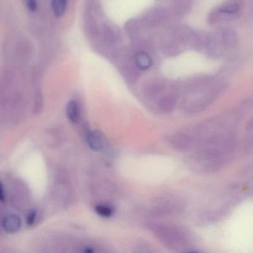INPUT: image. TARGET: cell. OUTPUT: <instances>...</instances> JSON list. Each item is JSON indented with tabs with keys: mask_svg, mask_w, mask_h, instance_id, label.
<instances>
[{
	"mask_svg": "<svg viewBox=\"0 0 253 253\" xmlns=\"http://www.w3.org/2000/svg\"><path fill=\"white\" fill-rule=\"evenodd\" d=\"M96 212L104 218H110L114 213V210L111 206L103 204L98 205L96 207Z\"/></svg>",
	"mask_w": 253,
	"mask_h": 253,
	"instance_id": "8992f818",
	"label": "cell"
},
{
	"mask_svg": "<svg viewBox=\"0 0 253 253\" xmlns=\"http://www.w3.org/2000/svg\"><path fill=\"white\" fill-rule=\"evenodd\" d=\"M68 0H52L51 6L53 14L57 17H60L66 10Z\"/></svg>",
	"mask_w": 253,
	"mask_h": 253,
	"instance_id": "5b68a950",
	"label": "cell"
},
{
	"mask_svg": "<svg viewBox=\"0 0 253 253\" xmlns=\"http://www.w3.org/2000/svg\"><path fill=\"white\" fill-rule=\"evenodd\" d=\"M37 212L36 211H32L28 214L26 218V223L28 226H32L35 223L36 219H37Z\"/></svg>",
	"mask_w": 253,
	"mask_h": 253,
	"instance_id": "ba28073f",
	"label": "cell"
},
{
	"mask_svg": "<svg viewBox=\"0 0 253 253\" xmlns=\"http://www.w3.org/2000/svg\"><path fill=\"white\" fill-rule=\"evenodd\" d=\"M66 114L70 121L77 123L80 118V108L78 102L75 101H70L66 108Z\"/></svg>",
	"mask_w": 253,
	"mask_h": 253,
	"instance_id": "3957f363",
	"label": "cell"
},
{
	"mask_svg": "<svg viewBox=\"0 0 253 253\" xmlns=\"http://www.w3.org/2000/svg\"><path fill=\"white\" fill-rule=\"evenodd\" d=\"M135 62L137 66L141 70H147L151 65V59L147 53L140 52L136 55Z\"/></svg>",
	"mask_w": 253,
	"mask_h": 253,
	"instance_id": "277c9868",
	"label": "cell"
},
{
	"mask_svg": "<svg viewBox=\"0 0 253 253\" xmlns=\"http://www.w3.org/2000/svg\"><path fill=\"white\" fill-rule=\"evenodd\" d=\"M4 190H3L2 184L0 182V202H4Z\"/></svg>",
	"mask_w": 253,
	"mask_h": 253,
	"instance_id": "30bf717a",
	"label": "cell"
},
{
	"mask_svg": "<svg viewBox=\"0 0 253 253\" xmlns=\"http://www.w3.org/2000/svg\"><path fill=\"white\" fill-rule=\"evenodd\" d=\"M239 5L236 4H229V5L224 6L221 8V11L226 13H234L239 10Z\"/></svg>",
	"mask_w": 253,
	"mask_h": 253,
	"instance_id": "52a82bcc",
	"label": "cell"
},
{
	"mask_svg": "<svg viewBox=\"0 0 253 253\" xmlns=\"http://www.w3.org/2000/svg\"><path fill=\"white\" fill-rule=\"evenodd\" d=\"M3 229L8 233L19 231L21 227L20 218L15 215H10L4 218L2 222Z\"/></svg>",
	"mask_w": 253,
	"mask_h": 253,
	"instance_id": "7a4b0ae2",
	"label": "cell"
},
{
	"mask_svg": "<svg viewBox=\"0 0 253 253\" xmlns=\"http://www.w3.org/2000/svg\"><path fill=\"white\" fill-rule=\"evenodd\" d=\"M87 142L89 147L96 152L101 151L105 145L103 136L98 131H93L87 134Z\"/></svg>",
	"mask_w": 253,
	"mask_h": 253,
	"instance_id": "6da1fadb",
	"label": "cell"
},
{
	"mask_svg": "<svg viewBox=\"0 0 253 253\" xmlns=\"http://www.w3.org/2000/svg\"><path fill=\"white\" fill-rule=\"evenodd\" d=\"M25 4L31 11L34 12L37 10V0H25Z\"/></svg>",
	"mask_w": 253,
	"mask_h": 253,
	"instance_id": "9c48e42d",
	"label": "cell"
}]
</instances>
